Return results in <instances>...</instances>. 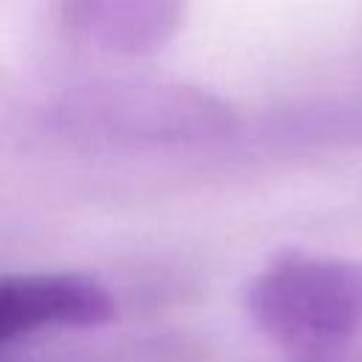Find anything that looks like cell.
Wrapping results in <instances>:
<instances>
[{
    "label": "cell",
    "instance_id": "6da1fadb",
    "mask_svg": "<svg viewBox=\"0 0 362 362\" xmlns=\"http://www.w3.org/2000/svg\"><path fill=\"white\" fill-rule=\"evenodd\" d=\"M54 124L76 139L127 147H187L223 139L235 113L212 93L175 82H105L65 93Z\"/></svg>",
    "mask_w": 362,
    "mask_h": 362
},
{
    "label": "cell",
    "instance_id": "3957f363",
    "mask_svg": "<svg viewBox=\"0 0 362 362\" xmlns=\"http://www.w3.org/2000/svg\"><path fill=\"white\" fill-rule=\"evenodd\" d=\"M113 317V297L90 277L6 274L0 277V345L42 328H93Z\"/></svg>",
    "mask_w": 362,
    "mask_h": 362
},
{
    "label": "cell",
    "instance_id": "277c9868",
    "mask_svg": "<svg viewBox=\"0 0 362 362\" xmlns=\"http://www.w3.org/2000/svg\"><path fill=\"white\" fill-rule=\"evenodd\" d=\"M74 8L79 28L99 48L139 57L175 37L187 0H76Z\"/></svg>",
    "mask_w": 362,
    "mask_h": 362
},
{
    "label": "cell",
    "instance_id": "7a4b0ae2",
    "mask_svg": "<svg viewBox=\"0 0 362 362\" xmlns=\"http://www.w3.org/2000/svg\"><path fill=\"white\" fill-rule=\"evenodd\" d=\"M246 311L286 351H337L362 331V260L277 257L249 283Z\"/></svg>",
    "mask_w": 362,
    "mask_h": 362
}]
</instances>
